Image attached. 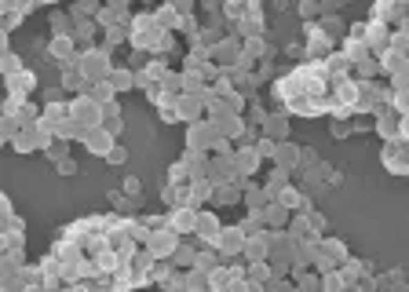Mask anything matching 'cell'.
Here are the masks:
<instances>
[{
    "mask_svg": "<svg viewBox=\"0 0 409 292\" xmlns=\"http://www.w3.org/2000/svg\"><path fill=\"white\" fill-rule=\"evenodd\" d=\"M8 88H11V99H19V103H30V95L37 92V73H33V70H22L19 77L8 81Z\"/></svg>",
    "mask_w": 409,
    "mask_h": 292,
    "instance_id": "8fae6325",
    "label": "cell"
},
{
    "mask_svg": "<svg viewBox=\"0 0 409 292\" xmlns=\"http://www.w3.org/2000/svg\"><path fill=\"white\" fill-rule=\"evenodd\" d=\"M260 128H263L267 139H274V143H285V135H289V121H285V113H267Z\"/></svg>",
    "mask_w": 409,
    "mask_h": 292,
    "instance_id": "e0dca14e",
    "label": "cell"
},
{
    "mask_svg": "<svg viewBox=\"0 0 409 292\" xmlns=\"http://www.w3.org/2000/svg\"><path fill=\"white\" fill-rule=\"evenodd\" d=\"M113 88L117 92H128V88H139V73L135 70H128V66H113Z\"/></svg>",
    "mask_w": 409,
    "mask_h": 292,
    "instance_id": "7402d4cb",
    "label": "cell"
},
{
    "mask_svg": "<svg viewBox=\"0 0 409 292\" xmlns=\"http://www.w3.org/2000/svg\"><path fill=\"white\" fill-rule=\"evenodd\" d=\"M124 37H128V33H124L121 26H113V30H106V52H110V48H113V44H121V41H124Z\"/></svg>",
    "mask_w": 409,
    "mask_h": 292,
    "instance_id": "d590c367",
    "label": "cell"
},
{
    "mask_svg": "<svg viewBox=\"0 0 409 292\" xmlns=\"http://www.w3.org/2000/svg\"><path fill=\"white\" fill-rule=\"evenodd\" d=\"M164 292H190V289H187V278H183V274H172L169 282H164Z\"/></svg>",
    "mask_w": 409,
    "mask_h": 292,
    "instance_id": "e575fe53",
    "label": "cell"
},
{
    "mask_svg": "<svg viewBox=\"0 0 409 292\" xmlns=\"http://www.w3.org/2000/svg\"><path fill=\"white\" fill-rule=\"evenodd\" d=\"M365 48L377 59L388 52V48H391V26H388V22H365Z\"/></svg>",
    "mask_w": 409,
    "mask_h": 292,
    "instance_id": "8992f818",
    "label": "cell"
},
{
    "mask_svg": "<svg viewBox=\"0 0 409 292\" xmlns=\"http://www.w3.org/2000/svg\"><path fill=\"white\" fill-rule=\"evenodd\" d=\"M216 260H220V252H216V249L209 245V249H204V252H198V260H194V266H198V271H204V274H212V271H216V266H220V263H216Z\"/></svg>",
    "mask_w": 409,
    "mask_h": 292,
    "instance_id": "4dcf8cb0",
    "label": "cell"
},
{
    "mask_svg": "<svg viewBox=\"0 0 409 292\" xmlns=\"http://www.w3.org/2000/svg\"><path fill=\"white\" fill-rule=\"evenodd\" d=\"M318 30H322V37H329V41H336V37L348 30L336 15H322V22H318Z\"/></svg>",
    "mask_w": 409,
    "mask_h": 292,
    "instance_id": "f546056e",
    "label": "cell"
},
{
    "mask_svg": "<svg viewBox=\"0 0 409 292\" xmlns=\"http://www.w3.org/2000/svg\"><path fill=\"white\" fill-rule=\"evenodd\" d=\"M183 278H187V289H190V292H212V285H209V274H204V271H198V266H190V271H187Z\"/></svg>",
    "mask_w": 409,
    "mask_h": 292,
    "instance_id": "d4e9b609",
    "label": "cell"
},
{
    "mask_svg": "<svg viewBox=\"0 0 409 292\" xmlns=\"http://www.w3.org/2000/svg\"><path fill=\"white\" fill-rule=\"evenodd\" d=\"M102 128H106L113 139H117V135L124 132V121H121V106H117V103L102 106Z\"/></svg>",
    "mask_w": 409,
    "mask_h": 292,
    "instance_id": "d6986e66",
    "label": "cell"
},
{
    "mask_svg": "<svg viewBox=\"0 0 409 292\" xmlns=\"http://www.w3.org/2000/svg\"><path fill=\"white\" fill-rule=\"evenodd\" d=\"M169 183H179V186H187V183H190V168H187L183 161L169 164Z\"/></svg>",
    "mask_w": 409,
    "mask_h": 292,
    "instance_id": "d6a6232c",
    "label": "cell"
},
{
    "mask_svg": "<svg viewBox=\"0 0 409 292\" xmlns=\"http://www.w3.org/2000/svg\"><path fill=\"white\" fill-rule=\"evenodd\" d=\"M220 231H223V223L216 220L212 212H201V215H198V231H194V234L204 241V245L216 249V241H220Z\"/></svg>",
    "mask_w": 409,
    "mask_h": 292,
    "instance_id": "9a60e30c",
    "label": "cell"
},
{
    "mask_svg": "<svg viewBox=\"0 0 409 292\" xmlns=\"http://www.w3.org/2000/svg\"><path fill=\"white\" fill-rule=\"evenodd\" d=\"M194 260H198V252L187 249V245H179V249L172 252V266L179 263V266H187V271H190V266H194Z\"/></svg>",
    "mask_w": 409,
    "mask_h": 292,
    "instance_id": "1f68e13d",
    "label": "cell"
},
{
    "mask_svg": "<svg viewBox=\"0 0 409 292\" xmlns=\"http://www.w3.org/2000/svg\"><path fill=\"white\" fill-rule=\"evenodd\" d=\"M402 143H409V117H402V132H399Z\"/></svg>",
    "mask_w": 409,
    "mask_h": 292,
    "instance_id": "b9f144b4",
    "label": "cell"
},
{
    "mask_svg": "<svg viewBox=\"0 0 409 292\" xmlns=\"http://www.w3.org/2000/svg\"><path fill=\"white\" fill-rule=\"evenodd\" d=\"M373 128H377V135L383 139V143H394V139H399V132H402V117H399L391 106H388V110H377Z\"/></svg>",
    "mask_w": 409,
    "mask_h": 292,
    "instance_id": "52a82bcc",
    "label": "cell"
},
{
    "mask_svg": "<svg viewBox=\"0 0 409 292\" xmlns=\"http://www.w3.org/2000/svg\"><path fill=\"white\" fill-rule=\"evenodd\" d=\"M88 95H92L99 106L117 103V88H113V81H99V84H92V88H88Z\"/></svg>",
    "mask_w": 409,
    "mask_h": 292,
    "instance_id": "44dd1931",
    "label": "cell"
},
{
    "mask_svg": "<svg viewBox=\"0 0 409 292\" xmlns=\"http://www.w3.org/2000/svg\"><path fill=\"white\" fill-rule=\"evenodd\" d=\"M212 124H216V132H220L223 139H241L245 135V121H241V113H220V117H212Z\"/></svg>",
    "mask_w": 409,
    "mask_h": 292,
    "instance_id": "7c38bea8",
    "label": "cell"
},
{
    "mask_svg": "<svg viewBox=\"0 0 409 292\" xmlns=\"http://www.w3.org/2000/svg\"><path fill=\"white\" fill-rule=\"evenodd\" d=\"M285 186H289V172H285V168H271V179H267V186H263V190H267V197L274 201Z\"/></svg>",
    "mask_w": 409,
    "mask_h": 292,
    "instance_id": "cb8c5ba5",
    "label": "cell"
},
{
    "mask_svg": "<svg viewBox=\"0 0 409 292\" xmlns=\"http://www.w3.org/2000/svg\"><path fill=\"white\" fill-rule=\"evenodd\" d=\"M300 15H303V19H314V15H322V4H300Z\"/></svg>",
    "mask_w": 409,
    "mask_h": 292,
    "instance_id": "74e56055",
    "label": "cell"
},
{
    "mask_svg": "<svg viewBox=\"0 0 409 292\" xmlns=\"http://www.w3.org/2000/svg\"><path fill=\"white\" fill-rule=\"evenodd\" d=\"M245 241H249V234L241 231V226H223L220 241H216V252H220V256H241V252H245Z\"/></svg>",
    "mask_w": 409,
    "mask_h": 292,
    "instance_id": "277c9868",
    "label": "cell"
},
{
    "mask_svg": "<svg viewBox=\"0 0 409 292\" xmlns=\"http://www.w3.org/2000/svg\"><path fill=\"white\" fill-rule=\"evenodd\" d=\"M77 70H81V77L88 81V88H92L99 81L113 77V59H110L106 48H84L81 59H77Z\"/></svg>",
    "mask_w": 409,
    "mask_h": 292,
    "instance_id": "6da1fadb",
    "label": "cell"
},
{
    "mask_svg": "<svg viewBox=\"0 0 409 292\" xmlns=\"http://www.w3.org/2000/svg\"><path fill=\"white\" fill-rule=\"evenodd\" d=\"M62 88H66V92H81V95H88V81L81 77V70H77V66L62 70Z\"/></svg>",
    "mask_w": 409,
    "mask_h": 292,
    "instance_id": "603a6c76",
    "label": "cell"
},
{
    "mask_svg": "<svg viewBox=\"0 0 409 292\" xmlns=\"http://www.w3.org/2000/svg\"><path fill=\"white\" fill-rule=\"evenodd\" d=\"M348 132H351V124L343 121V117H336V121H332V135H348Z\"/></svg>",
    "mask_w": 409,
    "mask_h": 292,
    "instance_id": "f35d334b",
    "label": "cell"
},
{
    "mask_svg": "<svg viewBox=\"0 0 409 292\" xmlns=\"http://www.w3.org/2000/svg\"><path fill=\"white\" fill-rule=\"evenodd\" d=\"M216 197V183L212 179H190V205L201 208V201H212Z\"/></svg>",
    "mask_w": 409,
    "mask_h": 292,
    "instance_id": "ac0fdd59",
    "label": "cell"
},
{
    "mask_svg": "<svg viewBox=\"0 0 409 292\" xmlns=\"http://www.w3.org/2000/svg\"><path fill=\"white\" fill-rule=\"evenodd\" d=\"M354 73H358V81H373V77H380V59L369 55L365 62H358V66H354Z\"/></svg>",
    "mask_w": 409,
    "mask_h": 292,
    "instance_id": "f1b7e54d",
    "label": "cell"
},
{
    "mask_svg": "<svg viewBox=\"0 0 409 292\" xmlns=\"http://www.w3.org/2000/svg\"><path fill=\"white\" fill-rule=\"evenodd\" d=\"M289 220V208H281L278 201H271L267 205V212H263V223H271V231H281V223Z\"/></svg>",
    "mask_w": 409,
    "mask_h": 292,
    "instance_id": "484cf974",
    "label": "cell"
},
{
    "mask_svg": "<svg viewBox=\"0 0 409 292\" xmlns=\"http://www.w3.org/2000/svg\"><path fill=\"white\" fill-rule=\"evenodd\" d=\"M249 263H267L271 260V234L267 231H260V234H249V241H245V252H241Z\"/></svg>",
    "mask_w": 409,
    "mask_h": 292,
    "instance_id": "9c48e42d",
    "label": "cell"
},
{
    "mask_svg": "<svg viewBox=\"0 0 409 292\" xmlns=\"http://www.w3.org/2000/svg\"><path fill=\"white\" fill-rule=\"evenodd\" d=\"M81 143L88 146V154H95V157H110V150L117 146V139H113L106 128H92V132H84V135H81Z\"/></svg>",
    "mask_w": 409,
    "mask_h": 292,
    "instance_id": "ba28073f",
    "label": "cell"
},
{
    "mask_svg": "<svg viewBox=\"0 0 409 292\" xmlns=\"http://www.w3.org/2000/svg\"><path fill=\"white\" fill-rule=\"evenodd\" d=\"M146 249H150V252H153V256H158V260H172V252L179 249V234L172 231V226H158V231L150 234Z\"/></svg>",
    "mask_w": 409,
    "mask_h": 292,
    "instance_id": "3957f363",
    "label": "cell"
},
{
    "mask_svg": "<svg viewBox=\"0 0 409 292\" xmlns=\"http://www.w3.org/2000/svg\"><path fill=\"white\" fill-rule=\"evenodd\" d=\"M245 278H249L252 285H271V278H274L271 274V263H249V274Z\"/></svg>",
    "mask_w": 409,
    "mask_h": 292,
    "instance_id": "4316f807",
    "label": "cell"
},
{
    "mask_svg": "<svg viewBox=\"0 0 409 292\" xmlns=\"http://www.w3.org/2000/svg\"><path fill=\"white\" fill-rule=\"evenodd\" d=\"M300 154H303V150L296 146V143H289V139H285V143H278L274 146V154H271V161H274V168H292V164H296L300 161Z\"/></svg>",
    "mask_w": 409,
    "mask_h": 292,
    "instance_id": "2e32d148",
    "label": "cell"
},
{
    "mask_svg": "<svg viewBox=\"0 0 409 292\" xmlns=\"http://www.w3.org/2000/svg\"><path fill=\"white\" fill-rule=\"evenodd\" d=\"M66 121H70V103H59V99H55V103H48L41 110V121H37V124H41L48 135H55Z\"/></svg>",
    "mask_w": 409,
    "mask_h": 292,
    "instance_id": "5b68a950",
    "label": "cell"
},
{
    "mask_svg": "<svg viewBox=\"0 0 409 292\" xmlns=\"http://www.w3.org/2000/svg\"><path fill=\"white\" fill-rule=\"evenodd\" d=\"M106 161H110V164H124V161H128V150H124V146H113Z\"/></svg>",
    "mask_w": 409,
    "mask_h": 292,
    "instance_id": "8d00e7d4",
    "label": "cell"
},
{
    "mask_svg": "<svg viewBox=\"0 0 409 292\" xmlns=\"http://www.w3.org/2000/svg\"><path fill=\"white\" fill-rule=\"evenodd\" d=\"M256 168H260V154H256L252 146H238L234 150V172H238V179L256 175Z\"/></svg>",
    "mask_w": 409,
    "mask_h": 292,
    "instance_id": "4fadbf2b",
    "label": "cell"
},
{
    "mask_svg": "<svg viewBox=\"0 0 409 292\" xmlns=\"http://www.w3.org/2000/svg\"><path fill=\"white\" fill-rule=\"evenodd\" d=\"M22 70H26V66H22V59H19L15 52H4V73H8V81H11V77H19Z\"/></svg>",
    "mask_w": 409,
    "mask_h": 292,
    "instance_id": "836d02e7",
    "label": "cell"
},
{
    "mask_svg": "<svg viewBox=\"0 0 409 292\" xmlns=\"http://www.w3.org/2000/svg\"><path fill=\"white\" fill-rule=\"evenodd\" d=\"M139 190H143V183H139L135 175H128V179H124V194H139Z\"/></svg>",
    "mask_w": 409,
    "mask_h": 292,
    "instance_id": "ab89813d",
    "label": "cell"
},
{
    "mask_svg": "<svg viewBox=\"0 0 409 292\" xmlns=\"http://www.w3.org/2000/svg\"><path fill=\"white\" fill-rule=\"evenodd\" d=\"M70 121L77 124L81 132H92V128H102V106L95 103L92 95H77L70 103Z\"/></svg>",
    "mask_w": 409,
    "mask_h": 292,
    "instance_id": "7a4b0ae2",
    "label": "cell"
},
{
    "mask_svg": "<svg viewBox=\"0 0 409 292\" xmlns=\"http://www.w3.org/2000/svg\"><path fill=\"white\" fill-rule=\"evenodd\" d=\"M274 201H278L281 208H289V212H307V197L300 194V190H292V186H285Z\"/></svg>",
    "mask_w": 409,
    "mask_h": 292,
    "instance_id": "ffe728a7",
    "label": "cell"
},
{
    "mask_svg": "<svg viewBox=\"0 0 409 292\" xmlns=\"http://www.w3.org/2000/svg\"><path fill=\"white\" fill-rule=\"evenodd\" d=\"M198 215H201V208H190V205H183V208H172V215H169V226L175 234H194L198 231Z\"/></svg>",
    "mask_w": 409,
    "mask_h": 292,
    "instance_id": "30bf717a",
    "label": "cell"
},
{
    "mask_svg": "<svg viewBox=\"0 0 409 292\" xmlns=\"http://www.w3.org/2000/svg\"><path fill=\"white\" fill-rule=\"evenodd\" d=\"M241 205L249 208V215H263L267 205H271V197H267V190H263V186L245 183V197H241Z\"/></svg>",
    "mask_w": 409,
    "mask_h": 292,
    "instance_id": "5bb4252c",
    "label": "cell"
},
{
    "mask_svg": "<svg viewBox=\"0 0 409 292\" xmlns=\"http://www.w3.org/2000/svg\"><path fill=\"white\" fill-rule=\"evenodd\" d=\"M391 110L399 117H409V88H391Z\"/></svg>",
    "mask_w": 409,
    "mask_h": 292,
    "instance_id": "83f0119b",
    "label": "cell"
},
{
    "mask_svg": "<svg viewBox=\"0 0 409 292\" xmlns=\"http://www.w3.org/2000/svg\"><path fill=\"white\" fill-rule=\"evenodd\" d=\"M161 121H164V124H175V121H179V113H175V106H169V110H161Z\"/></svg>",
    "mask_w": 409,
    "mask_h": 292,
    "instance_id": "60d3db41",
    "label": "cell"
}]
</instances>
